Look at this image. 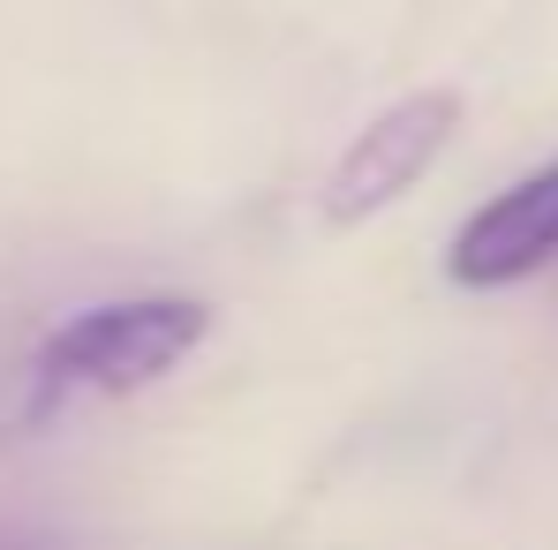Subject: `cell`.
I'll use <instances>...</instances> for the list:
<instances>
[{"instance_id": "obj_1", "label": "cell", "mask_w": 558, "mask_h": 550, "mask_svg": "<svg viewBox=\"0 0 558 550\" xmlns=\"http://www.w3.org/2000/svg\"><path fill=\"white\" fill-rule=\"evenodd\" d=\"M211 332V302L196 294H129V302H98L84 317H69L61 332H46V347L31 355V415H53L69 400H121L159 384L167 369H182Z\"/></svg>"}, {"instance_id": "obj_2", "label": "cell", "mask_w": 558, "mask_h": 550, "mask_svg": "<svg viewBox=\"0 0 558 550\" xmlns=\"http://www.w3.org/2000/svg\"><path fill=\"white\" fill-rule=\"evenodd\" d=\"M453 129H461V91H446V84L408 91V98H392L385 113H371L348 136V151L332 159L325 188H317L325 227H363L377 211H392L408 188L438 167V151L453 144Z\"/></svg>"}, {"instance_id": "obj_3", "label": "cell", "mask_w": 558, "mask_h": 550, "mask_svg": "<svg viewBox=\"0 0 558 550\" xmlns=\"http://www.w3.org/2000/svg\"><path fill=\"white\" fill-rule=\"evenodd\" d=\"M551 257H558V159L468 211V227L453 234V249H446V279L490 294V286L536 279Z\"/></svg>"}]
</instances>
